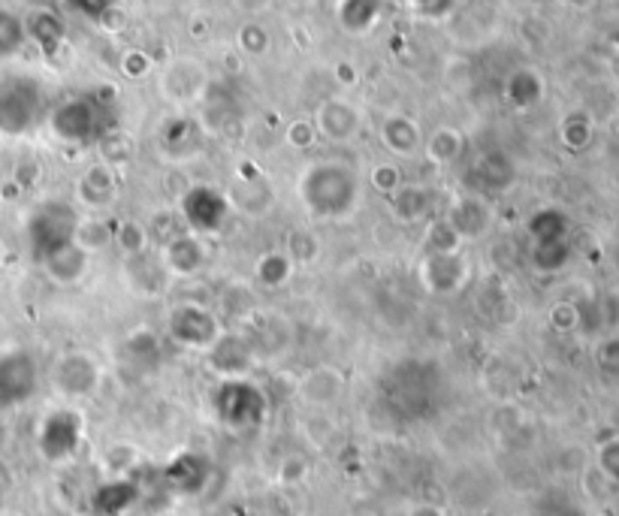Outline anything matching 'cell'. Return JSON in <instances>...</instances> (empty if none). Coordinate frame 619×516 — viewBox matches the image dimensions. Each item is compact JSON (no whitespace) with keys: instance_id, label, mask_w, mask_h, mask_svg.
I'll return each instance as SVG.
<instances>
[{"instance_id":"4","label":"cell","mask_w":619,"mask_h":516,"mask_svg":"<svg viewBox=\"0 0 619 516\" xmlns=\"http://www.w3.org/2000/svg\"><path fill=\"white\" fill-rule=\"evenodd\" d=\"M384 142L396 154H411L420 145V130L411 118L393 115V118L384 121Z\"/></svg>"},{"instance_id":"2","label":"cell","mask_w":619,"mask_h":516,"mask_svg":"<svg viewBox=\"0 0 619 516\" xmlns=\"http://www.w3.org/2000/svg\"><path fill=\"white\" fill-rule=\"evenodd\" d=\"M318 127L324 136L345 142L360 130V112L345 100H327L318 112Z\"/></svg>"},{"instance_id":"3","label":"cell","mask_w":619,"mask_h":516,"mask_svg":"<svg viewBox=\"0 0 619 516\" xmlns=\"http://www.w3.org/2000/svg\"><path fill=\"white\" fill-rule=\"evenodd\" d=\"M342 390V375L330 369H318L302 381V399L308 405H330Z\"/></svg>"},{"instance_id":"1","label":"cell","mask_w":619,"mask_h":516,"mask_svg":"<svg viewBox=\"0 0 619 516\" xmlns=\"http://www.w3.org/2000/svg\"><path fill=\"white\" fill-rule=\"evenodd\" d=\"M37 88L31 82H7L0 85V130L25 133L37 121Z\"/></svg>"},{"instance_id":"6","label":"cell","mask_w":619,"mask_h":516,"mask_svg":"<svg viewBox=\"0 0 619 516\" xmlns=\"http://www.w3.org/2000/svg\"><path fill=\"white\" fill-rule=\"evenodd\" d=\"M25 37H28L25 22H22L16 13L0 7V61L13 58V55L25 46Z\"/></svg>"},{"instance_id":"5","label":"cell","mask_w":619,"mask_h":516,"mask_svg":"<svg viewBox=\"0 0 619 516\" xmlns=\"http://www.w3.org/2000/svg\"><path fill=\"white\" fill-rule=\"evenodd\" d=\"M167 266L176 272H197L203 266V245L197 236H179L167 245Z\"/></svg>"},{"instance_id":"8","label":"cell","mask_w":619,"mask_h":516,"mask_svg":"<svg viewBox=\"0 0 619 516\" xmlns=\"http://www.w3.org/2000/svg\"><path fill=\"white\" fill-rule=\"evenodd\" d=\"M73 236H76V245L88 254V251H100V248H106L109 242H115V233L103 224V221H97V218H91V221H82L76 230H73Z\"/></svg>"},{"instance_id":"10","label":"cell","mask_w":619,"mask_h":516,"mask_svg":"<svg viewBox=\"0 0 619 516\" xmlns=\"http://www.w3.org/2000/svg\"><path fill=\"white\" fill-rule=\"evenodd\" d=\"M405 516H444V510L438 504H414Z\"/></svg>"},{"instance_id":"9","label":"cell","mask_w":619,"mask_h":516,"mask_svg":"<svg viewBox=\"0 0 619 516\" xmlns=\"http://www.w3.org/2000/svg\"><path fill=\"white\" fill-rule=\"evenodd\" d=\"M459 148H462V136H459L456 130L444 127V130H438V133L429 139L426 154H429L435 163H450V160L459 154Z\"/></svg>"},{"instance_id":"7","label":"cell","mask_w":619,"mask_h":516,"mask_svg":"<svg viewBox=\"0 0 619 516\" xmlns=\"http://www.w3.org/2000/svg\"><path fill=\"white\" fill-rule=\"evenodd\" d=\"M82 194H85V200H88L94 209H100V206L112 203V197H115V182H112V176H109L103 166H97L94 172H88V176L82 179Z\"/></svg>"}]
</instances>
